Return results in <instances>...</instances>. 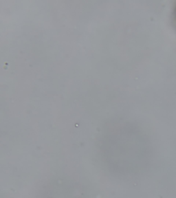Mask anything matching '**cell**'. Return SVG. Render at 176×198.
Wrapping results in <instances>:
<instances>
[{"label": "cell", "instance_id": "obj_1", "mask_svg": "<svg viewBox=\"0 0 176 198\" xmlns=\"http://www.w3.org/2000/svg\"><path fill=\"white\" fill-rule=\"evenodd\" d=\"M70 187H68V185L58 186L52 191H49L46 198H79L78 195H75L74 193L76 192L74 190L71 191Z\"/></svg>", "mask_w": 176, "mask_h": 198}]
</instances>
